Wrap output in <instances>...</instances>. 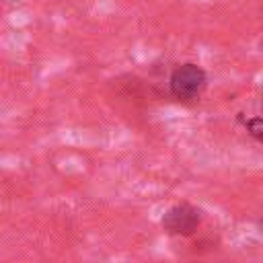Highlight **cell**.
<instances>
[{
    "instance_id": "obj_1",
    "label": "cell",
    "mask_w": 263,
    "mask_h": 263,
    "mask_svg": "<svg viewBox=\"0 0 263 263\" xmlns=\"http://www.w3.org/2000/svg\"><path fill=\"white\" fill-rule=\"evenodd\" d=\"M205 86V74L195 64H185L173 72L171 88L179 99H193Z\"/></svg>"
},
{
    "instance_id": "obj_2",
    "label": "cell",
    "mask_w": 263,
    "mask_h": 263,
    "mask_svg": "<svg viewBox=\"0 0 263 263\" xmlns=\"http://www.w3.org/2000/svg\"><path fill=\"white\" fill-rule=\"evenodd\" d=\"M162 224H164V228L168 232H183V234H187V232H191L199 224V216L189 205H175L173 210H168V214L164 216Z\"/></svg>"
},
{
    "instance_id": "obj_3",
    "label": "cell",
    "mask_w": 263,
    "mask_h": 263,
    "mask_svg": "<svg viewBox=\"0 0 263 263\" xmlns=\"http://www.w3.org/2000/svg\"><path fill=\"white\" fill-rule=\"evenodd\" d=\"M247 127H249V134L253 138H257L259 142H263V117H253L247 121Z\"/></svg>"
}]
</instances>
